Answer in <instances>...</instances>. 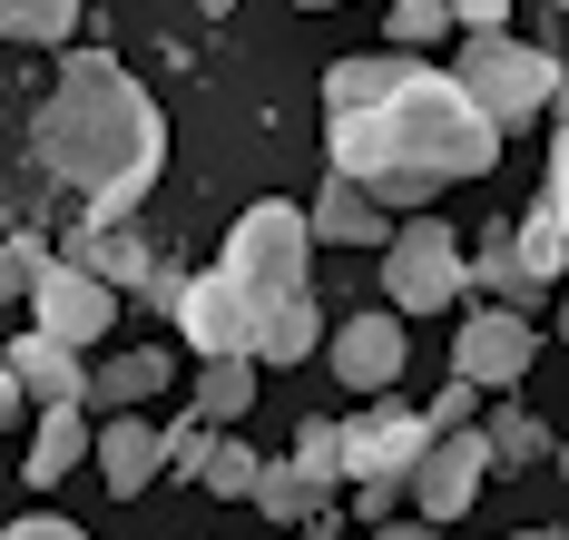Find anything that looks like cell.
<instances>
[{"label": "cell", "instance_id": "6da1fadb", "mask_svg": "<svg viewBox=\"0 0 569 540\" xmlns=\"http://www.w3.org/2000/svg\"><path fill=\"white\" fill-rule=\"evenodd\" d=\"M325 148L335 178H491L501 168V128L452 89V69L402 60V50H353L325 69Z\"/></svg>", "mask_w": 569, "mask_h": 540}, {"label": "cell", "instance_id": "7a4b0ae2", "mask_svg": "<svg viewBox=\"0 0 569 540\" xmlns=\"http://www.w3.org/2000/svg\"><path fill=\"white\" fill-rule=\"evenodd\" d=\"M40 158H50L59 187H79L89 197V217L109 227V217H138V197L158 187L168 168V119H158V99L128 79L118 60H69L50 99H40Z\"/></svg>", "mask_w": 569, "mask_h": 540}, {"label": "cell", "instance_id": "3957f363", "mask_svg": "<svg viewBox=\"0 0 569 540\" xmlns=\"http://www.w3.org/2000/svg\"><path fill=\"white\" fill-rule=\"evenodd\" d=\"M305 256H315L305 207H284V197H256V207L227 227V266H217V276L236 286L246 324H256V344H246L256 363H305L315 344H325V314H315V286H305Z\"/></svg>", "mask_w": 569, "mask_h": 540}, {"label": "cell", "instance_id": "277c9868", "mask_svg": "<svg viewBox=\"0 0 569 540\" xmlns=\"http://www.w3.org/2000/svg\"><path fill=\"white\" fill-rule=\"evenodd\" d=\"M452 89L481 109V119L511 138L520 119H540L550 99H560V60L540 50V40H511V30H481V40H461L452 60Z\"/></svg>", "mask_w": 569, "mask_h": 540}, {"label": "cell", "instance_id": "5b68a950", "mask_svg": "<svg viewBox=\"0 0 569 540\" xmlns=\"http://www.w3.org/2000/svg\"><path fill=\"white\" fill-rule=\"evenodd\" d=\"M461 227L452 217H402L393 237H383V304H402V324L412 314H442V304H461L471 286H461Z\"/></svg>", "mask_w": 569, "mask_h": 540}, {"label": "cell", "instance_id": "8992f818", "mask_svg": "<svg viewBox=\"0 0 569 540\" xmlns=\"http://www.w3.org/2000/svg\"><path fill=\"white\" fill-rule=\"evenodd\" d=\"M481 472H491V452H481V422H471V432H432V442H422V462L402 472V491H412V521L452 531L461 511L481 501Z\"/></svg>", "mask_w": 569, "mask_h": 540}, {"label": "cell", "instance_id": "52a82bcc", "mask_svg": "<svg viewBox=\"0 0 569 540\" xmlns=\"http://www.w3.org/2000/svg\"><path fill=\"white\" fill-rule=\"evenodd\" d=\"M422 413L412 403H373V413H353V422H335V481H393L402 491V472L422 462Z\"/></svg>", "mask_w": 569, "mask_h": 540}, {"label": "cell", "instance_id": "ba28073f", "mask_svg": "<svg viewBox=\"0 0 569 540\" xmlns=\"http://www.w3.org/2000/svg\"><path fill=\"white\" fill-rule=\"evenodd\" d=\"M325 354H335V383H343V393L383 403V393L402 383V354H412V334H402L393 304H363V314H343V324H335V344H325Z\"/></svg>", "mask_w": 569, "mask_h": 540}, {"label": "cell", "instance_id": "9c48e42d", "mask_svg": "<svg viewBox=\"0 0 569 540\" xmlns=\"http://www.w3.org/2000/svg\"><path fill=\"white\" fill-rule=\"evenodd\" d=\"M530 363H540V334H530L520 314H491V304H471V314H461V334H452V383H471V393H481V383H491V393H511Z\"/></svg>", "mask_w": 569, "mask_h": 540}, {"label": "cell", "instance_id": "30bf717a", "mask_svg": "<svg viewBox=\"0 0 569 540\" xmlns=\"http://www.w3.org/2000/svg\"><path fill=\"white\" fill-rule=\"evenodd\" d=\"M30 304H40V324L30 334H50V344H69V354H89L99 334L118 324V296L99 286V276H79V266H40V286H30Z\"/></svg>", "mask_w": 569, "mask_h": 540}, {"label": "cell", "instance_id": "8fae6325", "mask_svg": "<svg viewBox=\"0 0 569 540\" xmlns=\"http://www.w3.org/2000/svg\"><path fill=\"white\" fill-rule=\"evenodd\" d=\"M168 314H177V334H187L207 363H236L246 344H256V324H246V304H236L227 276H177V304H168ZM246 363H256V354H246Z\"/></svg>", "mask_w": 569, "mask_h": 540}, {"label": "cell", "instance_id": "7c38bea8", "mask_svg": "<svg viewBox=\"0 0 569 540\" xmlns=\"http://www.w3.org/2000/svg\"><path fill=\"white\" fill-rule=\"evenodd\" d=\"M511 256L540 276V286H560V266H569V148H550V168H540V197L511 217Z\"/></svg>", "mask_w": 569, "mask_h": 540}, {"label": "cell", "instance_id": "4fadbf2b", "mask_svg": "<svg viewBox=\"0 0 569 540\" xmlns=\"http://www.w3.org/2000/svg\"><path fill=\"white\" fill-rule=\"evenodd\" d=\"M461 286L491 304V314H520V324H530V304H550V286L511 256V217H501V227H481V256H461Z\"/></svg>", "mask_w": 569, "mask_h": 540}, {"label": "cell", "instance_id": "5bb4252c", "mask_svg": "<svg viewBox=\"0 0 569 540\" xmlns=\"http://www.w3.org/2000/svg\"><path fill=\"white\" fill-rule=\"evenodd\" d=\"M0 373L20 383V403H79V383H89V354H69V344H50V334H10V354H0Z\"/></svg>", "mask_w": 569, "mask_h": 540}, {"label": "cell", "instance_id": "9a60e30c", "mask_svg": "<svg viewBox=\"0 0 569 540\" xmlns=\"http://www.w3.org/2000/svg\"><path fill=\"white\" fill-rule=\"evenodd\" d=\"M89 462H99V481H109L118 501H138V491L158 481V422H138V413H109L99 432H89Z\"/></svg>", "mask_w": 569, "mask_h": 540}, {"label": "cell", "instance_id": "2e32d148", "mask_svg": "<svg viewBox=\"0 0 569 540\" xmlns=\"http://www.w3.org/2000/svg\"><path fill=\"white\" fill-rule=\"evenodd\" d=\"M158 383H177L168 354H148V344H138V354H109L99 373H89V383H79V413H99V422H109V413H138Z\"/></svg>", "mask_w": 569, "mask_h": 540}, {"label": "cell", "instance_id": "e0dca14e", "mask_svg": "<svg viewBox=\"0 0 569 540\" xmlns=\"http://www.w3.org/2000/svg\"><path fill=\"white\" fill-rule=\"evenodd\" d=\"M305 237H325V246H383V237H393V217H383L353 178H325V197L305 207Z\"/></svg>", "mask_w": 569, "mask_h": 540}, {"label": "cell", "instance_id": "ac0fdd59", "mask_svg": "<svg viewBox=\"0 0 569 540\" xmlns=\"http://www.w3.org/2000/svg\"><path fill=\"white\" fill-rule=\"evenodd\" d=\"M79 462H89V413H79V403H50V413H40V432H30V462H20V472L50 491V481H69Z\"/></svg>", "mask_w": 569, "mask_h": 540}, {"label": "cell", "instance_id": "d6986e66", "mask_svg": "<svg viewBox=\"0 0 569 540\" xmlns=\"http://www.w3.org/2000/svg\"><path fill=\"white\" fill-rule=\"evenodd\" d=\"M325 491H335V481L295 472V462H256V491H246V501H256V511H266L276 531H305V521L325 511Z\"/></svg>", "mask_w": 569, "mask_h": 540}, {"label": "cell", "instance_id": "ffe728a7", "mask_svg": "<svg viewBox=\"0 0 569 540\" xmlns=\"http://www.w3.org/2000/svg\"><path fill=\"white\" fill-rule=\"evenodd\" d=\"M481 452H491V472H540V462H550V422L501 403V413L481 422Z\"/></svg>", "mask_w": 569, "mask_h": 540}, {"label": "cell", "instance_id": "44dd1931", "mask_svg": "<svg viewBox=\"0 0 569 540\" xmlns=\"http://www.w3.org/2000/svg\"><path fill=\"white\" fill-rule=\"evenodd\" d=\"M79 10H89V0H0V40H10V50H59V40L79 30Z\"/></svg>", "mask_w": 569, "mask_h": 540}, {"label": "cell", "instance_id": "7402d4cb", "mask_svg": "<svg viewBox=\"0 0 569 540\" xmlns=\"http://www.w3.org/2000/svg\"><path fill=\"white\" fill-rule=\"evenodd\" d=\"M246 403H256V363H246V354H236V363H207V373H197V422H207V432L246 422Z\"/></svg>", "mask_w": 569, "mask_h": 540}, {"label": "cell", "instance_id": "603a6c76", "mask_svg": "<svg viewBox=\"0 0 569 540\" xmlns=\"http://www.w3.org/2000/svg\"><path fill=\"white\" fill-rule=\"evenodd\" d=\"M197 481H207L217 501H246V491H256V452H246L236 432H207V462H197Z\"/></svg>", "mask_w": 569, "mask_h": 540}, {"label": "cell", "instance_id": "cb8c5ba5", "mask_svg": "<svg viewBox=\"0 0 569 540\" xmlns=\"http://www.w3.org/2000/svg\"><path fill=\"white\" fill-rule=\"evenodd\" d=\"M442 30H452V10H442V0H393V50H402V60H422Z\"/></svg>", "mask_w": 569, "mask_h": 540}, {"label": "cell", "instance_id": "d4e9b609", "mask_svg": "<svg viewBox=\"0 0 569 540\" xmlns=\"http://www.w3.org/2000/svg\"><path fill=\"white\" fill-rule=\"evenodd\" d=\"M40 266H50V246H40V237H10V246H0V304H30Z\"/></svg>", "mask_w": 569, "mask_h": 540}, {"label": "cell", "instance_id": "484cf974", "mask_svg": "<svg viewBox=\"0 0 569 540\" xmlns=\"http://www.w3.org/2000/svg\"><path fill=\"white\" fill-rule=\"evenodd\" d=\"M471 422H481V393H471V383H442L432 413H422V432H471Z\"/></svg>", "mask_w": 569, "mask_h": 540}, {"label": "cell", "instance_id": "4316f807", "mask_svg": "<svg viewBox=\"0 0 569 540\" xmlns=\"http://www.w3.org/2000/svg\"><path fill=\"white\" fill-rule=\"evenodd\" d=\"M295 472H315V481H335V422L315 413L305 432H295Z\"/></svg>", "mask_w": 569, "mask_h": 540}, {"label": "cell", "instance_id": "83f0119b", "mask_svg": "<svg viewBox=\"0 0 569 540\" xmlns=\"http://www.w3.org/2000/svg\"><path fill=\"white\" fill-rule=\"evenodd\" d=\"M393 501H402L393 481H353V511H363V531H373V521H393Z\"/></svg>", "mask_w": 569, "mask_h": 540}, {"label": "cell", "instance_id": "f1b7e54d", "mask_svg": "<svg viewBox=\"0 0 569 540\" xmlns=\"http://www.w3.org/2000/svg\"><path fill=\"white\" fill-rule=\"evenodd\" d=\"M0 540H89V531H79V521H50V511H30V521H10Z\"/></svg>", "mask_w": 569, "mask_h": 540}, {"label": "cell", "instance_id": "f546056e", "mask_svg": "<svg viewBox=\"0 0 569 540\" xmlns=\"http://www.w3.org/2000/svg\"><path fill=\"white\" fill-rule=\"evenodd\" d=\"M363 540H442V531H432V521H373Z\"/></svg>", "mask_w": 569, "mask_h": 540}, {"label": "cell", "instance_id": "4dcf8cb0", "mask_svg": "<svg viewBox=\"0 0 569 540\" xmlns=\"http://www.w3.org/2000/svg\"><path fill=\"white\" fill-rule=\"evenodd\" d=\"M30 413V403H20V383H10V373H0V432H10V422Z\"/></svg>", "mask_w": 569, "mask_h": 540}, {"label": "cell", "instance_id": "1f68e13d", "mask_svg": "<svg viewBox=\"0 0 569 540\" xmlns=\"http://www.w3.org/2000/svg\"><path fill=\"white\" fill-rule=\"evenodd\" d=\"M295 10H343V0H295Z\"/></svg>", "mask_w": 569, "mask_h": 540}, {"label": "cell", "instance_id": "d6a6232c", "mask_svg": "<svg viewBox=\"0 0 569 540\" xmlns=\"http://www.w3.org/2000/svg\"><path fill=\"white\" fill-rule=\"evenodd\" d=\"M511 540H560V531H511Z\"/></svg>", "mask_w": 569, "mask_h": 540}]
</instances>
